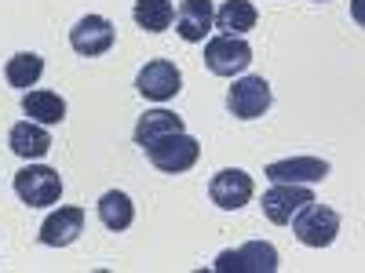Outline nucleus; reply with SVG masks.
I'll use <instances>...</instances> for the list:
<instances>
[{
  "mask_svg": "<svg viewBox=\"0 0 365 273\" xmlns=\"http://www.w3.org/2000/svg\"><path fill=\"white\" fill-rule=\"evenodd\" d=\"M143 149H146L150 164H154L158 171H165V175L190 171V168L197 164V157H201V146H197V139H194V135H187V132L161 135V139H154V142H146Z\"/></svg>",
  "mask_w": 365,
  "mask_h": 273,
  "instance_id": "1",
  "label": "nucleus"
},
{
  "mask_svg": "<svg viewBox=\"0 0 365 273\" xmlns=\"http://www.w3.org/2000/svg\"><path fill=\"white\" fill-rule=\"evenodd\" d=\"M292 233H296L299 245H307V248H329L340 233V215L332 208L311 200L292 215Z\"/></svg>",
  "mask_w": 365,
  "mask_h": 273,
  "instance_id": "2",
  "label": "nucleus"
},
{
  "mask_svg": "<svg viewBox=\"0 0 365 273\" xmlns=\"http://www.w3.org/2000/svg\"><path fill=\"white\" fill-rule=\"evenodd\" d=\"M15 193L29 208H51V204H58V197H63V178H58L55 168L29 164L15 175Z\"/></svg>",
  "mask_w": 365,
  "mask_h": 273,
  "instance_id": "3",
  "label": "nucleus"
},
{
  "mask_svg": "<svg viewBox=\"0 0 365 273\" xmlns=\"http://www.w3.org/2000/svg\"><path fill=\"white\" fill-rule=\"evenodd\" d=\"M252 63V48L241 41V37H230V33H220L205 44V66L216 73V77H234V73H245Z\"/></svg>",
  "mask_w": 365,
  "mask_h": 273,
  "instance_id": "4",
  "label": "nucleus"
},
{
  "mask_svg": "<svg viewBox=\"0 0 365 273\" xmlns=\"http://www.w3.org/2000/svg\"><path fill=\"white\" fill-rule=\"evenodd\" d=\"M278 269V252L267 240H249L237 252L216 255V273H274Z\"/></svg>",
  "mask_w": 365,
  "mask_h": 273,
  "instance_id": "5",
  "label": "nucleus"
},
{
  "mask_svg": "<svg viewBox=\"0 0 365 273\" xmlns=\"http://www.w3.org/2000/svg\"><path fill=\"white\" fill-rule=\"evenodd\" d=\"M179 87H182V73L175 63H168V58H154V63H146L135 77V91L143 99L150 102H168L179 95Z\"/></svg>",
  "mask_w": 365,
  "mask_h": 273,
  "instance_id": "6",
  "label": "nucleus"
},
{
  "mask_svg": "<svg viewBox=\"0 0 365 273\" xmlns=\"http://www.w3.org/2000/svg\"><path fill=\"white\" fill-rule=\"evenodd\" d=\"M274 95H270V84L263 77H241L234 80V87L227 91V109L237 120H256L270 109Z\"/></svg>",
  "mask_w": 365,
  "mask_h": 273,
  "instance_id": "7",
  "label": "nucleus"
},
{
  "mask_svg": "<svg viewBox=\"0 0 365 273\" xmlns=\"http://www.w3.org/2000/svg\"><path fill=\"white\" fill-rule=\"evenodd\" d=\"M252 175L249 171H241V168H223V171H216L212 175V182H208V197H212V204L216 208H223V211H237V208H245L249 200H252Z\"/></svg>",
  "mask_w": 365,
  "mask_h": 273,
  "instance_id": "8",
  "label": "nucleus"
},
{
  "mask_svg": "<svg viewBox=\"0 0 365 273\" xmlns=\"http://www.w3.org/2000/svg\"><path fill=\"white\" fill-rule=\"evenodd\" d=\"M117 41V29L110 18L103 15H84L73 29H70V48L84 58H96V55H106Z\"/></svg>",
  "mask_w": 365,
  "mask_h": 273,
  "instance_id": "9",
  "label": "nucleus"
},
{
  "mask_svg": "<svg viewBox=\"0 0 365 273\" xmlns=\"http://www.w3.org/2000/svg\"><path fill=\"white\" fill-rule=\"evenodd\" d=\"M311 200H314V193L307 186H296V182H274V186L263 193V215L274 226H289L296 211L303 204H311Z\"/></svg>",
  "mask_w": 365,
  "mask_h": 273,
  "instance_id": "10",
  "label": "nucleus"
},
{
  "mask_svg": "<svg viewBox=\"0 0 365 273\" xmlns=\"http://www.w3.org/2000/svg\"><path fill=\"white\" fill-rule=\"evenodd\" d=\"M270 182H296V186H311L329 175V161L322 157H289V161H274L263 171Z\"/></svg>",
  "mask_w": 365,
  "mask_h": 273,
  "instance_id": "11",
  "label": "nucleus"
},
{
  "mask_svg": "<svg viewBox=\"0 0 365 273\" xmlns=\"http://www.w3.org/2000/svg\"><path fill=\"white\" fill-rule=\"evenodd\" d=\"M84 233V208H58L41 226V245L48 248H66Z\"/></svg>",
  "mask_w": 365,
  "mask_h": 273,
  "instance_id": "12",
  "label": "nucleus"
},
{
  "mask_svg": "<svg viewBox=\"0 0 365 273\" xmlns=\"http://www.w3.org/2000/svg\"><path fill=\"white\" fill-rule=\"evenodd\" d=\"M212 0H182L179 11H175V33L187 41V44H201L212 33Z\"/></svg>",
  "mask_w": 365,
  "mask_h": 273,
  "instance_id": "13",
  "label": "nucleus"
},
{
  "mask_svg": "<svg viewBox=\"0 0 365 273\" xmlns=\"http://www.w3.org/2000/svg\"><path fill=\"white\" fill-rule=\"evenodd\" d=\"M8 146H11V154L22 157V161H41L51 149V135H48L44 124H37V120H22V124L11 128Z\"/></svg>",
  "mask_w": 365,
  "mask_h": 273,
  "instance_id": "14",
  "label": "nucleus"
},
{
  "mask_svg": "<svg viewBox=\"0 0 365 273\" xmlns=\"http://www.w3.org/2000/svg\"><path fill=\"white\" fill-rule=\"evenodd\" d=\"M22 109L29 120H37V124H63L66 120V99L55 95V91H26L22 95Z\"/></svg>",
  "mask_w": 365,
  "mask_h": 273,
  "instance_id": "15",
  "label": "nucleus"
},
{
  "mask_svg": "<svg viewBox=\"0 0 365 273\" xmlns=\"http://www.w3.org/2000/svg\"><path fill=\"white\" fill-rule=\"evenodd\" d=\"M212 22H216V29H223V33L241 37V33H249V29H256L259 11L249 4V0H223V8L216 11Z\"/></svg>",
  "mask_w": 365,
  "mask_h": 273,
  "instance_id": "16",
  "label": "nucleus"
},
{
  "mask_svg": "<svg viewBox=\"0 0 365 273\" xmlns=\"http://www.w3.org/2000/svg\"><path fill=\"white\" fill-rule=\"evenodd\" d=\"M99 219H103V226L106 230H113V233H120V230H128L132 226V219H135V204H132V197L128 193H120V190H106L103 197H99Z\"/></svg>",
  "mask_w": 365,
  "mask_h": 273,
  "instance_id": "17",
  "label": "nucleus"
},
{
  "mask_svg": "<svg viewBox=\"0 0 365 273\" xmlns=\"http://www.w3.org/2000/svg\"><path fill=\"white\" fill-rule=\"evenodd\" d=\"M172 132H182V117L168 113V109H146L139 120H135V146H146V142H154L161 135H172Z\"/></svg>",
  "mask_w": 365,
  "mask_h": 273,
  "instance_id": "18",
  "label": "nucleus"
},
{
  "mask_svg": "<svg viewBox=\"0 0 365 273\" xmlns=\"http://www.w3.org/2000/svg\"><path fill=\"white\" fill-rule=\"evenodd\" d=\"M132 18H135L139 29H146V33H165L175 22V8H172V0H135Z\"/></svg>",
  "mask_w": 365,
  "mask_h": 273,
  "instance_id": "19",
  "label": "nucleus"
},
{
  "mask_svg": "<svg viewBox=\"0 0 365 273\" xmlns=\"http://www.w3.org/2000/svg\"><path fill=\"white\" fill-rule=\"evenodd\" d=\"M44 73V58L34 55V51H19L8 58V66H4V77L11 87H34Z\"/></svg>",
  "mask_w": 365,
  "mask_h": 273,
  "instance_id": "20",
  "label": "nucleus"
},
{
  "mask_svg": "<svg viewBox=\"0 0 365 273\" xmlns=\"http://www.w3.org/2000/svg\"><path fill=\"white\" fill-rule=\"evenodd\" d=\"M314 4H325V0H314Z\"/></svg>",
  "mask_w": 365,
  "mask_h": 273,
  "instance_id": "21",
  "label": "nucleus"
}]
</instances>
